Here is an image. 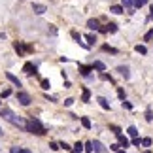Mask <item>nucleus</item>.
Wrapping results in <instances>:
<instances>
[{
	"mask_svg": "<svg viewBox=\"0 0 153 153\" xmlns=\"http://www.w3.org/2000/svg\"><path fill=\"white\" fill-rule=\"evenodd\" d=\"M0 117H4L8 123H11V125H15V127H19V128H25V119L19 115H15L13 111H11L10 108H0Z\"/></svg>",
	"mask_w": 153,
	"mask_h": 153,
	"instance_id": "f257e3e1",
	"label": "nucleus"
},
{
	"mask_svg": "<svg viewBox=\"0 0 153 153\" xmlns=\"http://www.w3.org/2000/svg\"><path fill=\"white\" fill-rule=\"evenodd\" d=\"M25 128H27V132H30V134H36V136H44L45 132V127L40 123V119H36V117H30L27 123H25Z\"/></svg>",
	"mask_w": 153,
	"mask_h": 153,
	"instance_id": "f03ea898",
	"label": "nucleus"
},
{
	"mask_svg": "<svg viewBox=\"0 0 153 153\" xmlns=\"http://www.w3.org/2000/svg\"><path fill=\"white\" fill-rule=\"evenodd\" d=\"M17 102H19L21 106H30L32 98H30V95H28V93H25V91H17Z\"/></svg>",
	"mask_w": 153,
	"mask_h": 153,
	"instance_id": "7ed1b4c3",
	"label": "nucleus"
},
{
	"mask_svg": "<svg viewBox=\"0 0 153 153\" xmlns=\"http://www.w3.org/2000/svg\"><path fill=\"white\" fill-rule=\"evenodd\" d=\"M13 49H15V51L19 53L21 57H23V55H25V51H30L32 48H30V45H25V44H21V42H13Z\"/></svg>",
	"mask_w": 153,
	"mask_h": 153,
	"instance_id": "20e7f679",
	"label": "nucleus"
},
{
	"mask_svg": "<svg viewBox=\"0 0 153 153\" xmlns=\"http://www.w3.org/2000/svg\"><path fill=\"white\" fill-rule=\"evenodd\" d=\"M23 72L28 74V76H36L38 74V68H36V64H32V62H25V66H23Z\"/></svg>",
	"mask_w": 153,
	"mask_h": 153,
	"instance_id": "39448f33",
	"label": "nucleus"
},
{
	"mask_svg": "<svg viewBox=\"0 0 153 153\" xmlns=\"http://www.w3.org/2000/svg\"><path fill=\"white\" fill-rule=\"evenodd\" d=\"M98 30H100V32H117V25H115V23H108V25H104V27H100V28H98Z\"/></svg>",
	"mask_w": 153,
	"mask_h": 153,
	"instance_id": "423d86ee",
	"label": "nucleus"
},
{
	"mask_svg": "<svg viewBox=\"0 0 153 153\" xmlns=\"http://www.w3.org/2000/svg\"><path fill=\"white\" fill-rule=\"evenodd\" d=\"M93 151H98V153H104V151H108V148L102 144V142H98V140H95L93 142Z\"/></svg>",
	"mask_w": 153,
	"mask_h": 153,
	"instance_id": "0eeeda50",
	"label": "nucleus"
},
{
	"mask_svg": "<svg viewBox=\"0 0 153 153\" xmlns=\"http://www.w3.org/2000/svg\"><path fill=\"white\" fill-rule=\"evenodd\" d=\"M32 11L36 15H42V13H45V11H48V8H45L44 4H32Z\"/></svg>",
	"mask_w": 153,
	"mask_h": 153,
	"instance_id": "6e6552de",
	"label": "nucleus"
},
{
	"mask_svg": "<svg viewBox=\"0 0 153 153\" xmlns=\"http://www.w3.org/2000/svg\"><path fill=\"white\" fill-rule=\"evenodd\" d=\"M87 28H89V30H98V28H100V21L98 19H89L87 21Z\"/></svg>",
	"mask_w": 153,
	"mask_h": 153,
	"instance_id": "1a4fd4ad",
	"label": "nucleus"
},
{
	"mask_svg": "<svg viewBox=\"0 0 153 153\" xmlns=\"http://www.w3.org/2000/svg\"><path fill=\"white\" fill-rule=\"evenodd\" d=\"M93 70H95L93 66H85V64H79V74H81V76H85V78H89V74L93 72Z\"/></svg>",
	"mask_w": 153,
	"mask_h": 153,
	"instance_id": "9d476101",
	"label": "nucleus"
},
{
	"mask_svg": "<svg viewBox=\"0 0 153 153\" xmlns=\"http://www.w3.org/2000/svg\"><path fill=\"white\" fill-rule=\"evenodd\" d=\"M6 78H8L11 83H13L15 87H21V81H19V78H17V76H13L11 72H6Z\"/></svg>",
	"mask_w": 153,
	"mask_h": 153,
	"instance_id": "9b49d317",
	"label": "nucleus"
},
{
	"mask_svg": "<svg viewBox=\"0 0 153 153\" xmlns=\"http://www.w3.org/2000/svg\"><path fill=\"white\" fill-rule=\"evenodd\" d=\"M121 4L125 6V8H128V13H134V0H121Z\"/></svg>",
	"mask_w": 153,
	"mask_h": 153,
	"instance_id": "f8f14e48",
	"label": "nucleus"
},
{
	"mask_svg": "<svg viewBox=\"0 0 153 153\" xmlns=\"http://www.w3.org/2000/svg\"><path fill=\"white\" fill-rule=\"evenodd\" d=\"M115 136H117V140H119V144H121V148H125V149H127V148H128V146H131V142H128V140H127L125 136H123V134H121V132H119V134H115Z\"/></svg>",
	"mask_w": 153,
	"mask_h": 153,
	"instance_id": "ddd939ff",
	"label": "nucleus"
},
{
	"mask_svg": "<svg viewBox=\"0 0 153 153\" xmlns=\"http://www.w3.org/2000/svg\"><path fill=\"white\" fill-rule=\"evenodd\" d=\"M110 11L111 13H115V15H119V13H123V11H125V6H110Z\"/></svg>",
	"mask_w": 153,
	"mask_h": 153,
	"instance_id": "4468645a",
	"label": "nucleus"
},
{
	"mask_svg": "<svg viewBox=\"0 0 153 153\" xmlns=\"http://www.w3.org/2000/svg\"><path fill=\"white\" fill-rule=\"evenodd\" d=\"M97 102L100 104V108H102V110H110V102L106 100L104 97H98V98H97Z\"/></svg>",
	"mask_w": 153,
	"mask_h": 153,
	"instance_id": "2eb2a0df",
	"label": "nucleus"
},
{
	"mask_svg": "<svg viewBox=\"0 0 153 153\" xmlns=\"http://www.w3.org/2000/svg\"><path fill=\"white\" fill-rule=\"evenodd\" d=\"M117 72H119L125 79L128 78V76H131V72H128V66H117Z\"/></svg>",
	"mask_w": 153,
	"mask_h": 153,
	"instance_id": "dca6fc26",
	"label": "nucleus"
},
{
	"mask_svg": "<svg viewBox=\"0 0 153 153\" xmlns=\"http://www.w3.org/2000/svg\"><path fill=\"white\" fill-rule=\"evenodd\" d=\"M93 68H95V70H98V72H104V70H106V64H104L102 61H95V64H93Z\"/></svg>",
	"mask_w": 153,
	"mask_h": 153,
	"instance_id": "f3484780",
	"label": "nucleus"
},
{
	"mask_svg": "<svg viewBox=\"0 0 153 153\" xmlns=\"http://www.w3.org/2000/svg\"><path fill=\"white\" fill-rule=\"evenodd\" d=\"M127 132H128V136H132V138H134V136H138V128L134 127V125L128 127V128H127Z\"/></svg>",
	"mask_w": 153,
	"mask_h": 153,
	"instance_id": "a211bd4d",
	"label": "nucleus"
},
{
	"mask_svg": "<svg viewBox=\"0 0 153 153\" xmlns=\"http://www.w3.org/2000/svg\"><path fill=\"white\" fill-rule=\"evenodd\" d=\"M91 98V91L89 89H83V95H81V102H89Z\"/></svg>",
	"mask_w": 153,
	"mask_h": 153,
	"instance_id": "6ab92c4d",
	"label": "nucleus"
},
{
	"mask_svg": "<svg viewBox=\"0 0 153 153\" xmlns=\"http://www.w3.org/2000/svg\"><path fill=\"white\" fill-rule=\"evenodd\" d=\"M134 49H136V53H140V55H146V53H148V48H146V45H140V44Z\"/></svg>",
	"mask_w": 153,
	"mask_h": 153,
	"instance_id": "aec40b11",
	"label": "nucleus"
},
{
	"mask_svg": "<svg viewBox=\"0 0 153 153\" xmlns=\"http://www.w3.org/2000/svg\"><path fill=\"white\" fill-rule=\"evenodd\" d=\"M85 40L89 42V45H95V42H97V36H95V34H87V36H85Z\"/></svg>",
	"mask_w": 153,
	"mask_h": 153,
	"instance_id": "412c9836",
	"label": "nucleus"
},
{
	"mask_svg": "<svg viewBox=\"0 0 153 153\" xmlns=\"http://www.w3.org/2000/svg\"><path fill=\"white\" fill-rule=\"evenodd\" d=\"M81 125H83L85 128H91V119L89 117H81Z\"/></svg>",
	"mask_w": 153,
	"mask_h": 153,
	"instance_id": "4be33fe9",
	"label": "nucleus"
},
{
	"mask_svg": "<svg viewBox=\"0 0 153 153\" xmlns=\"http://www.w3.org/2000/svg\"><path fill=\"white\" fill-rule=\"evenodd\" d=\"M40 85H42V89H44V91H48L49 87H51V83H49V79H42V81H40Z\"/></svg>",
	"mask_w": 153,
	"mask_h": 153,
	"instance_id": "5701e85b",
	"label": "nucleus"
},
{
	"mask_svg": "<svg viewBox=\"0 0 153 153\" xmlns=\"http://www.w3.org/2000/svg\"><path fill=\"white\" fill-rule=\"evenodd\" d=\"M146 4H148V0H134V8H142V6H146Z\"/></svg>",
	"mask_w": 153,
	"mask_h": 153,
	"instance_id": "b1692460",
	"label": "nucleus"
},
{
	"mask_svg": "<svg viewBox=\"0 0 153 153\" xmlns=\"http://www.w3.org/2000/svg\"><path fill=\"white\" fill-rule=\"evenodd\" d=\"M83 149H85V146L81 144V142H76L74 144V151H83Z\"/></svg>",
	"mask_w": 153,
	"mask_h": 153,
	"instance_id": "393cba45",
	"label": "nucleus"
},
{
	"mask_svg": "<svg viewBox=\"0 0 153 153\" xmlns=\"http://www.w3.org/2000/svg\"><path fill=\"white\" fill-rule=\"evenodd\" d=\"M59 146H61V149H64V151H72L74 149V148H70L66 142H59Z\"/></svg>",
	"mask_w": 153,
	"mask_h": 153,
	"instance_id": "a878e982",
	"label": "nucleus"
},
{
	"mask_svg": "<svg viewBox=\"0 0 153 153\" xmlns=\"http://www.w3.org/2000/svg\"><path fill=\"white\" fill-rule=\"evenodd\" d=\"M151 144H153L151 138H144V140H142V146H144V148H151Z\"/></svg>",
	"mask_w": 153,
	"mask_h": 153,
	"instance_id": "bb28decb",
	"label": "nucleus"
},
{
	"mask_svg": "<svg viewBox=\"0 0 153 153\" xmlns=\"http://www.w3.org/2000/svg\"><path fill=\"white\" fill-rule=\"evenodd\" d=\"M132 146H136V148H140V146H142V140H140L138 136H134V138H132Z\"/></svg>",
	"mask_w": 153,
	"mask_h": 153,
	"instance_id": "cd10ccee",
	"label": "nucleus"
},
{
	"mask_svg": "<svg viewBox=\"0 0 153 153\" xmlns=\"http://www.w3.org/2000/svg\"><path fill=\"white\" fill-rule=\"evenodd\" d=\"M11 95V89H4L2 93H0V98H6V97H10Z\"/></svg>",
	"mask_w": 153,
	"mask_h": 153,
	"instance_id": "c85d7f7f",
	"label": "nucleus"
},
{
	"mask_svg": "<svg viewBox=\"0 0 153 153\" xmlns=\"http://www.w3.org/2000/svg\"><path fill=\"white\" fill-rule=\"evenodd\" d=\"M102 49H104V51H110V53H114V55L117 53V49H115V48H110V45H102Z\"/></svg>",
	"mask_w": 153,
	"mask_h": 153,
	"instance_id": "c756f323",
	"label": "nucleus"
},
{
	"mask_svg": "<svg viewBox=\"0 0 153 153\" xmlns=\"http://www.w3.org/2000/svg\"><path fill=\"white\" fill-rule=\"evenodd\" d=\"M110 149H111V151H121V144H111Z\"/></svg>",
	"mask_w": 153,
	"mask_h": 153,
	"instance_id": "7c9ffc66",
	"label": "nucleus"
},
{
	"mask_svg": "<svg viewBox=\"0 0 153 153\" xmlns=\"http://www.w3.org/2000/svg\"><path fill=\"white\" fill-rule=\"evenodd\" d=\"M110 131H114V134H119V132H121V128L117 127V125H110Z\"/></svg>",
	"mask_w": 153,
	"mask_h": 153,
	"instance_id": "2f4dec72",
	"label": "nucleus"
},
{
	"mask_svg": "<svg viewBox=\"0 0 153 153\" xmlns=\"http://www.w3.org/2000/svg\"><path fill=\"white\" fill-rule=\"evenodd\" d=\"M49 148H51L53 151H59V149H61V146H59L57 142H51V144H49Z\"/></svg>",
	"mask_w": 153,
	"mask_h": 153,
	"instance_id": "473e14b6",
	"label": "nucleus"
},
{
	"mask_svg": "<svg viewBox=\"0 0 153 153\" xmlns=\"http://www.w3.org/2000/svg\"><path fill=\"white\" fill-rule=\"evenodd\" d=\"M72 38H74V40H76V42H78V44L81 42V36H79V34L76 32V30H72Z\"/></svg>",
	"mask_w": 153,
	"mask_h": 153,
	"instance_id": "72a5a7b5",
	"label": "nucleus"
},
{
	"mask_svg": "<svg viewBox=\"0 0 153 153\" xmlns=\"http://www.w3.org/2000/svg\"><path fill=\"white\" fill-rule=\"evenodd\" d=\"M146 119H148V121H153V111H151V110L146 111Z\"/></svg>",
	"mask_w": 153,
	"mask_h": 153,
	"instance_id": "f704fd0d",
	"label": "nucleus"
},
{
	"mask_svg": "<svg viewBox=\"0 0 153 153\" xmlns=\"http://www.w3.org/2000/svg\"><path fill=\"white\" fill-rule=\"evenodd\" d=\"M85 151H87V153L93 151V142H87V144H85Z\"/></svg>",
	"mask_w": 153,
	"mask_h": 153,
	"instance_id": "c9c22d12",
	"label": "nucleus"
},
{
	"mask_svg": "<svg viewBox=\"0 0 153 153\" xmlns=\"http://www.w3.org/2000/svg\"><path fill=\"white\" fill-rule=\"evenodd\" d=\"M123 108H127V110H132V104H131V102H127L125 98H123Z\"/></svg>",
	"mask_w": 153,
	"mask_h": 153,
	"instance_id": "e433bc0d",
	"label": "nucleus"
},
{
	"mask_svg": "<svg viewBox=\"0 0 153 153\" xmlns=\"http://www.w3.org/2000/svg\"><path fill=\"white\" fill-rule=\"evenodd\" d=\"M74 104V98H66V100H64V106H72Z\"/></svg>",
	"mask_w": 153,
	"mask_h": 153,
	"instance_id": "4c0bfd02",
	"label": "nucleus"
},
{
	"mask_svg": "<svg viewBox=\"0 0 153 153\" xmlns=\"http://www.w3.org/2000/svg\"><path fill=\"white\" fill-rule=\"evenodd\" d=\"M117 95H119V98H121V100L125 98V93H123V89H119V91H117Z\"/></svg>",
	"mask_w": 153,
	"mask_h": 153,
	"instance_id": "58836bf2",
	"label": "nucleus"
},
{
	"mask_svg": "<svg viewBox=\"0 0 153 153\" xmlns=\"http://www.w3.org/2000/svg\"><path fill=\"white\" fill-rule=\"evenodd\" d=\"M149 19H153V8H151V15H149Z\"/></svg>",
	"mask_w": 153,
	"mask_h": 153,
	"instance_id": "ea45409f",
	"label": "nucleus"
},
{
	"mask_svg": "<svg viewBox=\"0 0 153 153\" xmlns=\"http://www.w3.org/2000/svg\"><path fill=\"white\" fill-rule=\"evenodd\" d=\"M0 134H4V132H2V128H0Z\"/></svg>",
	"mask_w": 153,
	"mask_h": 153,
	"instance_id": "a19ab883",
	"label": "nucleus"
},
{
	"mask_svg": "<svg viewBox=\"0 0 153 153\" xmlns=\"http://www.w3.org/2000/svg\"><path fill=\"white\" fill-rule=\"evenodd\" d=\"M0 108H2V102H0Z\"/></svg>",
	"mask_w": 153,
	"mask_h": 153,
	"instance_id": "79ce46f5",
	"label": "nucleus"
}]
</instances>
